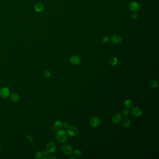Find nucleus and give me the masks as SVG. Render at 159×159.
<instances>
[{
    "label": "nucleus",
    "instance_id": "11",
    "mask_svg": "<svg viewBox=\"0 0 159 159\" xmlns=\"http://www.w3.org/2000/svg\"><path fill=\"white\" fill-rule=\"evenodd\" d=\"M111 40L112 42L115 44H119L121 42V37L118 35H113L112 37Z\"/></svg>",
    "mask_w": 159,
    "mask_h": 159
},
{
    "label": "nucleus",
    "instance_id": "9",
    "mask_svg": "<svg viewBox=\"0 0 159 159\" xmlns=\"http://www.w3.org/2000/svg\"><path fill=\"white\" fill-rule=\"evenodd\" d=\"M71 64L73 65H78L81 64L80 58L76 55L72 56L70 59Z\"/></svg>",
    "mask_w": 159,
    "mask_h": 159
},
{
    "label": "nucleus",
    "instance_id": "2",
    "mask_svg": "<svg viewBox=\"0 0 159 159\" xmlns=\"http://www.w3.org/2000/svg\"><path fill=\"white\" fill-rule=\"evenodd\" d=\"M67 134L71 137H75L78 133V129L77 127L74 126H68L67 130Z\"/></svg>",
    "mask_w": 159,
    "mask_h": 159
},
{
    "label": "nucleus",
    "instance_id": "10",
    "mask_svg": "<svg viewBox=\"0 0 159 159\" xmlns=\"http://www.w3.org/2000/svg\"><path fill=\"white\" fill-rule=\"evenodd\" d=\"M122 118V116L120 114H116L112 117V123L114 124H118L121 122Z\"/></svg>",
    "mask_w": 159,
    "mask_h": 159
},
{
    "label": "nucleus",
    "instance_id": "16",
    "mask_svg": "<svg viewBox=\"0 0 159 159\" xmlns=\"http://www.w3.org/2000/svg\"><path fill=\"white\" fill-rule=\"evenodd\" d=\"M20 96L17 93H13L10 96L11 100L14 102H17L19 100Z\"/></svg>",
    "mask_w": 159,
    "mask_h": 159
},
{
    "label": "nucleus",
    "instance_id": "8",
    "mask_svg": "<svg viewBox=\"0 0 159 159\" xmlns=\"http://www.w3.org/2000/svg\"><path fill=\"white\" fill-rule=\"evenodd\" d=\"M100 124V119L97 117H92L90 120V125L93 127H98Z\"/></svg>",
    "mask_w": 159,
    "mask_h": 159
},
{
    "label": "nucleus",
    "instance_id": "29",
    "mask_svg": "<svg viewBox=\"0 0 159 159\" xmlns=\"http://www.w3.org/2000/svg\"><path fill=\"white\" fill-rule=\"evenodd\" d=\"M1 146H0V152L1 151Z\"/></svg>",
    "mask_w": 159,
    "mask_h": 159
},
{
    "label": "nucleus",
    "instance_id": "3",
    "mask_svg": "<svg viewBox=\"0 0 159 159\" xmlns=\"http://www.w3.org/2000/svg\"><path fill=\"white\" fill-rule=\"evenodd\" d=\"M61 150L65 154L70 155L73 153V148L69 145L65 144L61 147Z\"/></svg>",
    "mask_w": 159,
    "mask_h": 159
},
{
    "label": "nucleus",
    "instance_id": "4",
    "mask_svg": "<svg viewBox=\"0 0 159 159\" xmlns=\"http://www.w3.org/2000/svg\"><path fill=\"white\" fill-rule=\"evenodd\" d=\"M47 150L49 153H53L57 149V145L55 142H48L46 146Z\"/></svg>",
    "mask_w": 159,
    "mask_h": 159
},
{
    "label": "nucleus",
    "instance_id": "5",
    "mask_svg": "<svg viewBox=\"0 0 159 159\" xmlns=\"http://www.w3.org/2000/svg\"><path fill=\"white\" fill-rule=\"evenodd\" d=\"M129 8L132 12L135 13L139 10L140 6L135 1H132L129 4Z\"/></svg>",
    "mask_w": 159,
    "mask_h": 159
},
{
    "label": "nucleus",
    "instance_id": "20",
    "mask_svg": "<svg viewBox=\"0 0 159 159\" xmlns=\"http://www.w3.org/2000/svg\"><path fill=\"white\" fill-rule=\"evenodd\" d=\"M42 74H43V76L45 77H49L51 76V73L50 71H49V70H45L43 72Z\"/></svg>",
    "mask_w": 159,
    "mask_h": 159
},
{
    "label": "nucleus",
    "instance_id": "7",
    "mask_svg": "<svg viewBox=\"0 0 159 159\" xmlns=\"http://www.w3.org/2000/svg\"><path fill=\"white\" fill-rule=\"evenodd\" d=\"M10 94V91L7 87H3L0 89V96L4 98H7Z\"/></svg>",
    "mask_w": 159,
    "mask_h": 159
},
{
    "label": "nucleus",
    "instance_id": "22",
    "mask_svg": "<svg viewBox=\"0 0 159 159\" xmlns=\"http://www.w3.org/2000/svg\"><path fill=\"white\" fill-rule=\"evenodd\" d=\"M129 113V111L127 109H124V110L122 111V114L125 116H126L128 115Z\"/></svg>",
    "mask_w": 159,
    "mask_h": 159
},
{
    "label": "nucleus",
    "instance_id": "21",
    "mask_svg": "<svg viewBox=\"0 0 159 159\" xmlns=\"http://www.w3.org/2000/svg\"><path fill=\"white\" fill-rule=\"evenodd\" d=\"M42 155V153L40 152H37L35 153L34 155V157L35 159H41Z\"/></svg>",
    "mask_w": 159,
    "mask_h": 159
},
{
    "label": "nucleus",
    "instance_id": "27",
    "mask_svg": "<svg viewBox=\"0 0 159 159\" xmlns=\"http://www.w3.org/2000/svg\"><path fill=\"white\" fill-rule=\"evenodd\" d=\"M48 158H49V159H56L57 158V157L55 156V155H51V156H50V157H48Z\"/></svg>",
    "mask_w": 159,
    "mask_h": 159
},
{
    "label": "nucleus",
    "instance_id": "25",
    "mask_svg": "<svg viewBox=\"0 0 159 159\" xmlns=\"http://www.w3.org/2000/svg\"><path fill=\"white\" fill-rule=\"evenodd\" d=\"M132 18L133 19L136 20V19H137L138 18V15L137 14H136V13H134V14H133L132 15Z\"/></svg>",
    "mask_w": 159,
    "mask_h": 159
},
{
    "label": "nucleus",
    "instance_id": "17",
    "mask_svg": "<svg viewBox=\"0 0 159 159\" xmlns=\"http://www.w3.org/2000/svg\"><path fill=\"white\" fill-rule=\"evenodd\" d=\"M149 85L152 88H156L158 86V83L156 80H152L149 83Z\"/></svg>",
    "mask_w": 159,
    "mask_h": 159
},
{
    "label": "nucleus",
    "instance_id": "23",
    "mask_svg": "<svg viewBox=\"0 0 159 159\" xmlns=\"http://www.w3.org/2000/svg\"><path fill=\"white\" fill-rule=\"evenodd\" d=\"M109 40H110V38L108 36H105L102 39V41L103 42H105V43L108 42L109 41Z\"/></svg>",
    "mask_w": 159,
    "mask_h": 159
},
{
    "label": "nucleus",
    "instance_id": "26",
    "mask_svg": "<svg viewBox=\"0 0 159 159\" xmlns=\"http://www.w3.org/2000/svg\"><path fill=\"white\" fill-rule=\"evenodd\" d=\"M69 126V124L67 123V122H65L64 124H63V127H64L65 128H67Z\"/></svg>",
    "mask_w": 159,
    "mask_h": 159
},
{
    "label": "nucleus",
    "instance_id": "14",
    "mask_svg": "<svg viewBox=\"0 0 159 159\" xmlns=\"http://www.w3.org/2000/svg\"><path fill=\"white\" fill-rule=\"evenodd\" d=\"M131 123L130 120L128 118H124L122 120V125L125 128H127L130 126Z\"/></svg>",
    "mask_w": 159,
    "mask_h": 159
},
{
    "label": "nucleus",
    "instance_id": "15",
    "mask_svg": "<svg viewBox=\"0 0 159 159\" xmlns=\"http://www.w3.org/2000/svg\"><path fill=\"white\" fill-rule=\"evenodd\" d=\"M124 106L126 108L130 109L131 108L134 106V103L132 100H128L125 102Z\"/></svg>",
    "mask_w": 159,
    "mask_h": 159
},
{
    "label": "nucleus",
    "instance_id": "24",
    "mask_svg": "<svg viewBox=\"0 0 159 159\" xmlns=\"http://www.w3.org/2000/svg\"><path fill=\"white\" fill-rule=\"evenodd\" d=\"M42 153V156H45V155H47L49 153L48 152V151L47 150H45Z\"/></svg>",
    "mask_w": 159,
    "mask_h": 159
},
{
    "label": "nucleus",
    "instance_id": "28",
    "mask_svg": "<svg viewBox=\"0 0 159 159\" xmlns=\"http://www.w3.org/2000/svg\"><path fill=\"white\" fill-rule=\"evenodd\" d=\"M69 159H75V157H74L72 155H71V156L69 157Z\"/></svg>",
    "mask_w": 159,
    "mask_h": 159
},
{
    "label": "nucleus",
    "instance_id": "6",
    "mask_svg": "<svg viewBox=\"0 0 159 159\" xmlns=\"http://www.w3.org/2000/svg\"><path fill=\"white\" fill-rule=\"evenodd\" d=\"M131 113L132 115L135 117H139L142 116V110L138 107H134L131 110Z\"/></svg>",
    "mask_w": 159,
    "mask_h": 159
},
{
    "label": "nucleus",
    "instance_id": "1",
    "mask_svg": "<svg viewBox=\"0 0 159 159\" xmlns=\"http://www.w3.org/2000/svg\"><path fill=\"white\" fill-rule=\"evenodd\" d=\"M67 131L65 130L60 129L57 132L56 137L58 142L61 143H64L67 141Z\"/></svg>",
    "mask_w": 159,
    "mask_h": 159
},
{
    "label": "nucleus",
    "instance_id": "18",
    "mask_svg": "<svg viewBox=\"0 0 159 159\" xmlns=\"http://www.w3.org/2000/svg\"><path fill=\"white\" fill-rule=\"evenodd\" d=\"M73 154L77 158H79L80 157L82 156L83 153L82 152L79 150V149H76L74 152H73Z\"/></svg>",
    "mask_w": 159,
    "mask_h": 159
},
{
    "label": "nucleus",
    "instance_id": "19",
    "mask_svg": "<svg viewBox=\"0 0 159 159\" xmlns=\"http://www.w3.org/2000/svg\"><path fill=\"white\" fill-rule=\"evenodd\" d=\"M117 62H118V60L115 57L112 58L110 60V64L111 65H112V66H115L117 65Z\"/></svg>",
    "mask_w": 159,
    "mask_h": 159
},
{
    "label": "nucleus",
    "instance_id": "12",
    "mask_svg": "<svg viewBox=\"0 0 159 159\" xmlns=\"http://www.w3.org/2000/svg\"><path fill=\"white\" fill-rule=\"evenodd\" d=\"M63 123L60 121V120H57L56 121H55V122L54 123V127L56 129L59 130L61 129L63 127Z\"/></svg>",
    "mask_w": 159,
    "mask_h": 159
},
{
    "label": "nucleus",
    "instance_id": "13",
    "mask_svg": "<svg viewBox=\"0 0 159 159\" xmlns=\"http://www.w3.org/2000/svg\"><path fill=\"white\" fill-rule=\"evenodd\" d=\"M44 8V6L40 3L36 4L35 6V11L37 12H41L43 10Z\"/></svg>",
    "mask_w": 159,
    "mask_h": 159
}]
</instances>
